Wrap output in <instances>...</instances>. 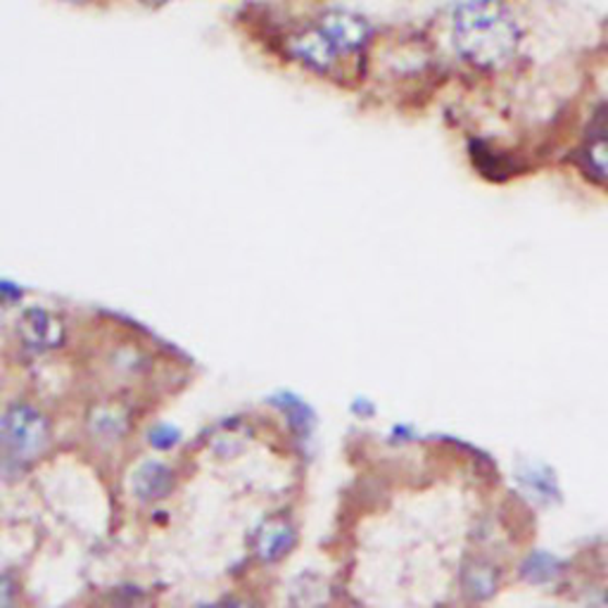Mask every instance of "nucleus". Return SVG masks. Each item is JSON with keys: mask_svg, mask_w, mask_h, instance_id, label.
Returning <instances> with one entry per match:
<instances>
[{"mask_svg": "<svg viewBox=\"0 0 608 608\" xmlns=\"http://www.w3.org/2000/svg\"><path fill=\"white\" fill-rule=\"evenodd\" d=\"M144 3H148V5H164L167 0H144Z\"/></svg>", "mask_w": 608, "mask_h": 608, "instance_id": "9b49d317", "label": "nucleus"}, {"mask_svg": "<svg viewBox=\"0 0 608 608\" xmlns=\"http://www.w3.org/2000/svg\"><path fill=\"white\" fill-rule=\"evenodd\" d=\"M8 601H10V589L5 580L0 577V604H8Z\"/></svg>", "mask_w": 608, "mask_h": 608, "instance_id": "9d476101", "label": "nucleus"}, {"mask_svg": "<svg viewBox=\"0 0 608 608\" xmlns=\"http://www.w3.org/2000/svg\"><path fill=\"white\" fill-rule=\"evenodd\" d=\"M65 3H74V5H81V3H89V0H65Z\"/></svg>", "mask_w": 608, "mask_h": 608, "instance_id": "f8f14e48", "label": "nucleus"}, {"mask_svg": "<svg viewBox=\"0 0 608 608\" xmlns=\"http://www.w3.org/2000/svg\"><path fill=\"white\" fill-rule=\"evenodd\" d=\"M172 487V473L162 463H148L136 475V492L144 500H158Z\"/></svg>", "mask_w": 608, "mask_h": 608, "instance_id": "423d86ee", "label": "nucleus"}, {"mask_svg": "<svg viewBox=\"0 0 608 608\" xmlns=\"http://www.w3.org/2000/svg\"><path fill=\"white\" fill-rule=\"evenodd\" d=\"M50 440V426L44 412L32 404H12L0 418V445L15 461L36 459Z\"/></svg>", "mask_w": 608, "mask_h": 608, "instance_id": "f03ea898", "label": "nucleus"}, {"mask_svg": "<svg viewBox=\"0 0 608 608\" xmlns=\"http://www.w3.org/2000/svg\"><path fill=\"white\" fill-rule=\"evenodd\" d=\"M290 53L314 72H329L337 60V48L323 30H307L292 36Z\"/></svg>", "mask_w": 608, "mask_h": 608, "instance_id": "20e7f679", "label": "nucleus"}, {"mask_svg": "<svg viewBox=\"0 0 608 608\" xmlns=\"http://www.w3.org/2000/svg\"><path fill=\"white\" fill-rule=\"evenodd\" d=\"M321 30L333 41L337 50L355 53L362 50L371 38V26L359 15H352L347 10L326 12L321 20Z\"/></svg>", "mask_w": 608, "mask_h": 608, "instance_id": "7ed1b4c3", "label": "nucleus"}, {"mask_svg": "<svg viewBox=\"0 0 608 608\" xmlns=\"http://www.w3.org/2000/svg\"><path fill=\"white\" fill-rule=\"evenodd\" d=\"M451 38L463 60L494 69L514 58L520 30L502 0H466L451 20Z\"/></svg>", "mask_w": 608, "mask_h": 608, "instance_id": "f257e3e1", "label": "nucleus"}, {"mask_svg": "<svg viewBox=\"0 0 608 608\" xmlns=\"http://www.w3.org/2000/svg\"><path fill=\"white\" fill-rule=\"evenodd\" d=\"M292 528L288 526H280V523H274L272 528H266L262 532V540H260V554L268 561H274L283 554H288V549L292 547Z\"/></svg>", "mask_w": 608, "mask_h": 608, "instance_id": "6e6552de", "label": "nucleus"}, {"mask_svg": "<svg viewBox=\"0 0 608 608\" xmlns=\"http://www.w3.org/2000/svg\"><path fill=\"white\" fill-rule=\"evenodd\" d=\"M585 158H587V167L592 169V174L608 181V131L597 134L589 140Z\"/></svg>", "mask_w": 608, "mask_h": 608, "instance_id": "1a4fd4ad", "label": "nucleus"}, {"mask_svg": "<svg viewBox=\"0 0 608 608\" xmlns=\"http://www.w3.org/2000/svg\"><path fill=\"white\" fill-rule=\"evenodd\" d=\"M20 331L26 345L36 349H53L62 343L65 329L60 319L46 309H30L20 321Z\"/></svg>", "mask_w": 608, "mask_h": 608, "instance_id": "39448f33", "label": "nucleus"}, {"mask_svg": "<svg viewBox=\"0 0 608 608\" xmlns=\"http://www.w3.org/2000/svg\"><path fill=\"white\" fill-rule=\"evenodd\" d=\"M124 416L115 409L101 406L91 414V433L103 443H117L124 435Z\"/></svg>", "mask_w": 608, "mask_h": 608, "instance_id": "0eeeda50", "label": "nucleus"}]
</instances>
